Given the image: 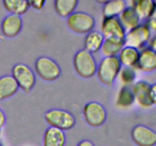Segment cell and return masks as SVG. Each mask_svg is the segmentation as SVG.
Returning a JSON list of instances; mask_svg holds the SVG:
<instances>
[{
  "label": "cell",
  "mask_w": 156,
  "mask_h": 146,
  "mask_svg": "<svg viewBox=\"0 0 156 146\" xmlns=\"http://www.w3.org/2000/svg\"><path fill=\"white\" fill-rule=\"evenodd\" d=\"M122 65L117 56L104 57L98 64L96 75L100 82L106 86H111L117 78Z\"/></svg>",
  "instance_id": "6da1fadb"
},
{
  "label": "cell",
  "mask_w": 156,
  "mask_h": 146,
  "mask_svg": "<svg viewBox=\"0 0 156 146\" xmlns=\"http://www.w3.org/2000/svg\"><path fill=\"white\" fill-rule=\"evenodd\" d=\"M73 67L78 75L88 79L96 75L98 62L92 53L82 49L73 57Z\"/></svg>",
  "instance_id": "7a4b0ae2"
},
{
  "label": "cell",
  "mask_w": 156,
  "mask_h": 146,
  "mask_svg": "<svg viewBox=\"0 0 156 146\" xmlns=\"http://www.w3.org/2000/svg\"><path fill=\"white\" fill-rule=\"evenodd\" d=\"M46 123L51 127L62 131L73 129L76 125V118L69 111L63 109H50L44 113Z\"/></svg>",
  "instance_id": "3957f363"
},
{
  "label": "cell",
  "mask_w": 156,
  "mask_h": 146,
  "mask_svg": "<svg viewBox=\"0 0 156 146\" xmlns=\"http://www.w3.org/2000/svg\"><path fill=\"white\" fill-rule=\"evenodd\" d=\"M67 26L70 30L79 34H87L94 30L95 19L89 13L76 11L66 18Z\"/></svg>",
  "instance_id": "277c9868"
},
{
  "label": "cell",
  "mask_w": 156,
  "mask_h": 146,
  "mask_svg": "<svg viewBox=\"0 0 156 146\" xmlns=\"http://www.w3.org/2000/svg\"><path fill=\"white\" fill-rule=\"evenodd\" d=\"M36 74L45 82H53L60 77L61 68L52 58L46 56H40L34 62Z\"/></svg>",
  "instance_id": "5b68a950"
},
{
  "label": "cell",
  "mask_w": 156,
  "mask_h": 146,
  "mask_svg": "<svg viewBox=\"0 0 156 146\" xmlns=\"http://www.w3.org/2000/svg\"><path fill=\"white\" fill-rule=\"evenodd\" d=\"M19 89L28 93L36 85V75L27 65L17 63L12 67V75Z\"/></svg>",
  "instance_id": "8992f818"
},
{
  "label": "cell",
  "mask_w": 156,
  "mask_h": 146,
  "mask_svg": "<svg viewBox=\"0 0 156 146\" xmlns=\"http://www.w3.org/2000/svg\"><path fill=\"white\" fill-rule=\"evenodd\" d=\"M152 37V33L147 25L145 23H141L135 28L126 32L124 45L140 50L149 45Z\"/></svg>",
  "instance_id": "52a82bcc"
},
{
  "label": "cell",
  "mask_w": 156,
  "mask_h": 146,
  "mask_svg": "<svg viewBox=\"0 0 156 146\" xmlns=\"http://www.w3.org/2000/svg\"><path fill=\"white\" fill-rule=\"evenodd\" d=\"M108 116L105 106L97 101L87 103L83 108V117L88 126L100 127L105 123Z\"/></svg>",
  "instance_id": "ba28073f"
},
{
  "label": "cell",
  "mask_w": 156,
  "mask_h": 146,
  "mask_svg": "<svg viewBox=\"0 0 156 146\" xmlns=\"http://www.w3.org/2000/svg\"><path fill=\"white\" fill-rule=\"evenodd\" d=\"M101 33L105 39L124 41L126 31L118 18H103L101 25Z\"/></svg>",
  "instance_id": "9c48e42d"
},
{
  "label": "cell",
  "mask_w": 156,
  "mask_h": 146,
  "mask_svg": "<svg viewBox=\"0 0 156 146\" xmlns=\"http://www.w3.org/2000/svg\"><path fill=\"white\" fill-rule=\"evenodd\" d=\"M131 138L137 146L156 145V131L145 125H136L131 130Z\"/></svg>",
  "instance_id": "30bf717a"
},
{
  "label": "cell",
  "mask_w": 156,
  "mask_h": 146,
  "mask_svg": "<svg viewBox=\"0 0 156 146\" xmlns=\"http://www.w3.org/2000/svg\"><path fill=\"white\" fill-rule=\"evenodd\" d=\"M150 87L151 84L144 80H140L135 82L131 87L133 94L135 102L143 109H149L152 107V102L150 100Z\"/></svg>",
  "instance_id": "8fae6325"
},
{
  "label": "cell",
  "mask_w": 156,
  "mask_h": 146,
  "mask_svg": "<svg viewBox=\"0 0 156 146\" xmlns=\"http://www.w3.org/2000/svg\"><path fill=\"white\" fill-rule=\"evenodd\" d=\"M23 27L21 16L15 15H6L1 23L2 33L7 38H14L19 34Z\"/></svg>",
  "instance_id": "7c38bea8"
},
{
  "label": "cell",
  "mask_w": 156,
  "mask_h": 146,
  "mask_svg": "<svg viewBox=\"0 0 156 146\" xmlns=\"http://www.w3.org/2000/svg\"><path fill=\"white\" fill-rule=\"evenodd\" d=\"M136 69L149 73L156 70V53L149 46L140 50Z\"/></svg>",
  "instance_id": "4fadbf2b"
},
{
  "label": "cell",
  "mask_w": 156,
  "mask_h": 146,
  "mask_svg": "<svg viewBox=\"0 0 156 146\" xmlns=\"http://www.w3.org/2000/svg\"><path fill=\"white\" fill-rule=\"evenodd\" d=\"M127 6L133 8L142 23H144L153 14L156 9L155 1L152 0H136L131 1Z\"/></svg>",
  "instance_id": "5bb4252c"
},
{
  "label": "cell",
  "mask_w": 156,
  "mask_h": 146,
  "mask_svg": "<svg viewBox=\"0 0 156 146\" xmlns=\"http://www.w3.org/2000/svg\"><path fill=\"white\" fill-rule=\"evenodd\" d=\"M66 136L65 132L57 128L49 126L43 137L44 146H65Z\"/></svg>",
  "instance_id": "9a60e30c"
},
{
  "label": "cell",
  "mask_w": 156,
  "mask_h": 146,
  "mask_svg": "<svg viewBox=\"0 0 156 146\" xmlns=\"http://www.w3.org/2000/svg\"><path fill=\"white\" fill-rule=\"evenodd\" d=\"M18 90V85L11 75L0 77V101L12 97Z\"/></svg>",
  "instance_id": "2e32d148"
},
{
  "label": "cell",
  "mask_w": 156,
  "mask_h": 146,
  "mask_svg": "<svg viewBox=\"0 0 156 146\" xmlns=\"http://www.w3.org/2000/svg\"><path fill=\"white\" fill-rule=\"evenodd\" d=\"M105 41V37L101 31L94 30L87 33L84 39V49L89 53H98L101 49Z\"/></svg>",
  "instance_id": "e0dca14e"
},
{
  "label": "cell",
  "mask_w": 156,
  "mask_h": 146,
  "mask_svg": "<svg viewBox=\"0 0 156 146\" xmlns=\"http://www.w3.org/2000/svg\"><path fill=\"white\" fill-rule=\"evenodd\" d=\"M140 50L134 47L124 46L117 56L122 67L135 68L139 59Z\"/></svg>",
  "instance_id": "ac0fdd59"
},
{
  "label": "cell",
  "mask_w": 156,
  "mask_h": 146,
  "mask_svg": "<svg viewBox=\"0 0 156 146\" xmlns=\"http://www.w3.org/2000/svg\"><path fill=\"white\" fill-rule=\"evenodd\" d=\"M118 18L126 32L135 28L142 23L133 8L130 6H127Z\"/></svg>",
  "instance_id": "d6986e66"
},
{
  "label": "cell",
  "mask_w": 156,
  "mask_h": 146,
  "mask_svg": "<svg viewBox=\"0 0 156 146\" xmlns=\"http://www.w3.org/2000/svg\"><path fill=\"white\" fill-rule=\"evenodd\" d=\"M102 6L103 18H118L127 7V3L123 0H108Z\"/></svg>",
  "instance_id": "ffe728a7"
},
{
  "label": "cell",
  "mask_w": 156,
  "mask_h": 146,
  "mask_svg": "<svg viewBox=\"0 0 156 146\" xmlns=\"http://www.w3.org/2000/svg\"><path fill=\"white\" fill-rule=\"evenodd\" d=\"M135 103L133 94L131 87L122 86L117 93L115 105L118 109H128Z\"/></svg>",
  "instance_id": "44dd1931"
},
{
  "label": "cell",
  "mask_w": 156,
  "mask_h": 146,
  "mask_svg": "<svg viewBox=\"0 0 156 146\" xmlns=\"http://www.w3.org/2000/svg\"><path fill=\"white\" fill-rule=\"evenodd\" d=\"M2 3L9 14L18 16L24 15L30 8L29 1L26 0H5Z\"/></svg>",
  "instance_id": "7402d4cb"
},
{
  "label": "cell",
  "mask_w": 156,
  "mask_h": 146,
  "mask_svg": "<svg viewBox=\"0 0 156 146\" xmlns=\"http://www.w3.org/2000/svg\"><path fill=\"white\" fill-rule=\"evenodd\" d=\"M78 4L79 2L77 0H56L54 9L58 15L67 18L76 12Z\"/></svg>",
  "instance_id": "603a6c76"
},
{
  "label": "cell",
  "mask_w": 156,
  "mask_h": 146,
  "mask_svg": "<svg viewBox=\"0 0 156 146\" xmlns=\"http://www.w3.org/2000/svg\"><path fill=\"white\" fill-rule=\"evenodd\" d=\"M124 41L118 40L105 39L104 43L101 49V53L104 57L117 56L120 50L124 47Z\"/></svg>",
  "instance_id": "cb8c5ba5"
},
{
  "label": "cell",
  "mask_w": 156,
  "mask_h": 146,
  "mask_svg": "<svg viewBox=\"0 0 156 146\" xmlns=\"http://www.w3.org/2000/svg\"><path fill=\"white\" fill-rule=\"evenodd\" d=\"M118 77L120 78L123 86L130 87V85L135 83L136 78V69L130 67H122Z\"/></svg>",
  "instance_id": "d4e9b609"
},
{
  "label": "cell",
  "mask_w": 156,
  "mask_h": 146,
  "mask_svg": "<svg viewBox=\"0 0 156 146\" xmlns=\"http://www.w3.org/2000/svg\"><path fill=\"white\" fill-rule=\"evenodd\" d=\"M145 24L147 25V27H149V29L150 30V31L152 32V36L156 34V9L155 12H153L152 15H151L150 18L144 22Z\"/></svg>",
  "instance_id": "484cf974"
},
{
  "label": "cell",
  "mask_w": 156,
  "mask_h": 146,
  "mask_svg": "<svg viewBox=\"0 0 156 146\" xmlns=\"http://www.w3.org/2000/svg\"><path fill=\"white\" fill-rule=\"evenodd\" d=\"M45 2H46L44 0H32V1H29L30 7H32L33 9H36V10H41L44 8Z\"/></svg>",
  "instance_id": "4316f807"
},
{
  "label": "cell",
  "mask_w": 156,
  "mask_h": 146,
  "mask_svg": "<svg viewBox=\"0 0 156 146\" xmlns=\"http://www.w3.org/2000/svg\"><path fill=\"white\" fill-rule=\"evenodd\" d=\"M149 95H150V100L152 105L156 106V83L151 85Z\"/></svg>",
  "instance_id": "83f0119b"
},
{
  "label": "cell",
  "mask_w": 156,
  "mask_h": 146,
  "mask_svg": "<svg viewBox=\"0 0 156 146\" xmlns=\"http://www.w3.org/2000/svg\"><path fill=\"white\" fill-rule=\"evenodd\" d=\"M6 123V116L4 111L0 107V129L5 125Z\"/></svg>",
  "instance_id": "f1b7e54d"
},
{
  "label": "cell",
  "mask_w": 156,
  "mask_h": 146,
  "mask_svg": "<svg viewBox=\"0 0 156 146\" xmlns=\"http://www.w3.org/2000/svg\"><path fill=\"white\" fill-rule=\"evenodd\" d=\"M148 46H149L151 49H152V50L156 53V34L152 36V37L151 38L150 41H149V45Z\"/></svg>",
  "instance_id": "f546056e"
},
{
  "label": "cell",
  "mask_w": 156,
  "mask_h": 146,
  "mask_svg": "<svg viewBox=\"0 0 156 146\" xmlns=\"http://www.w3.org/2000/svg\"><path fill=\"white\" fill-rule=\"evenodd\" d=\"M76 146H95L94 144V143L92 141H89V140H82L80 142L78 143V144Z\"/></svg>",
  "instance_id": "4dcf8cb0"
},
{
  "label": "cell",
  "mask_w": 156,
  "mask_h": 146,
  "mask_svg": "<svg viewBox=\"0 0 156 146\" xmlns=\"http://www.w3.org/2000/svg\"><path fill=\"white\" fill-rule=\"evenodd\" d=\"M0 134H1V129H0Z\"/></svg>",
  "instance_id": "1f68e13d"
},
{
  "label": "cell",
  "mask_w": 156,
  "mask_h": 146,
  "mask_svg": "<svg viewBox=\"0 0 156 146\" xmlns=\"http://www.w3.org/2000/svg\"><path fill=\"white\" fill-rule=\"evenodd\" d=\"M0 146H2V145H1V144H0Z\"/></svg>",
  "instance_id": "d6a6232c"
},
{
  "label": "cell",
  "mask_w": 156,
  "mask_h": 146,
  "mask_svg": "<svg viewBox=\"0 0 156 146\" xmlns=\"http://www.w3.org/2000/svg\"><path fill=\"white\" fill-rule=\"evenodd\" d=\"M155 5H156V1H155Z\"/></svg>",
  "instance_id": "836d02e7"
}]
</instances>
